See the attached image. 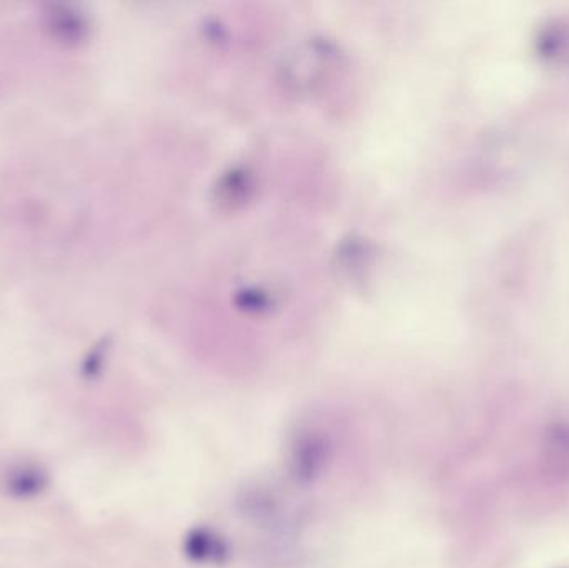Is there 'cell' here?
Segmentation results:
<instances>
[{
	"label": "cell",
	"mask_w": 569,
	"mask_h": 568,
	"mask_svg": "<svg viewBox=\"0 0 569 568\" xmlns=\"http://www.w3.org/2000/svg\"><path fill=\"white\" fill-rule=\"evenodd\" d=\"M331 456H333V447L323 432L308 430L300 434L291 446L290 462H288L290 476L300 486H310L323 476L325 470L330 466Z\"/></svg>",
	"instance_id": "obj_1"
},
{
	"label": "cell",
	"mask_w": 569,
	"mask_h": 568,
	"mask_svg": "<svg viewBox=\"0 0 569 568\" xmlns=\"http://www.w3.org/2000/svg\"><path fill=\"white\" fill-rule=\"evenodd\" d=\"M183 554L190 562L199 566H223L229 562L232 550L229 542L209 527H193L183 539Z\"/></svg>",
	"instance_id": "obj_2"
}]
</instances>
